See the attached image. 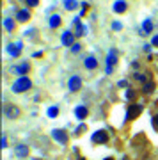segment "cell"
Masks as SVG:
<instances>
[{
	"instance_id": "5",
	"label": "cell",
	"mask_w": 158,
	"mask_h": 160,
	"mask_svg": "<svg viewBox=\"0 0 158 160\" xmlns=\"http://www.w3.org/2000/svg\"><path fill=\"white\" fill-rule=\"evenodd\" d=\"M91 142L92 144H107L108 142V132L107 130H96L91 135Z\"/></svg>"
},
{
	"instance_id": "30",
	"label": "cell",
	"mask_w": 158,
	"mask_h": 160,
	"mask_svg": "<svg viewBox=\"0 0 158 160\" xmlns=\"http://www.w3.org/2000/svg\"><path fill=\"white\" fill-rule=\"evenodd\" d=\"M80 50H82V45H80V43H75V45L71 46V52H73V53H78Z\"/></svg>"
},
{
	"instance_id": "12",
	"label": "cell",
	"mask_w": 158,
	"mask_h": 160,
	"mask_svg": "<svg viewBox=\"0 0 158 160\" xmlns=\"http://www.w3.org/2000/svg\"><path fill=\"white\" fill-rule=\"evenodd\" d=\"M112 11L116 12V14H124V12L128 11V4L124 2V0H116L112 6Z\"/></svg>"
},
{
	"instance_id": "32",
	"label": "cell",
	"mask_w": 158,
	"mask_h": 160,
	"mask_svg": "<svg viewBox=\"0 0 158 160\" xmlns=\"http://www.w3.org/2000/svg\"><path fill=\"white\" fill-rule=\"evenodd\" d=\"M151 46H155V48H158V34H155L151 38Z\"/></svg>"
},
{
	"instance_id": "36",
	"label": "cell",
	"mask_w": 158,
	"mask_h": 160,
	"mask_svg": "<svg viewBox=\"0 0 158 160\" xmlns=\"http://www.w3.org/2000/svg\"><path fill=\"white\" fill-rule=\"evenodd\" d=\"M32 160H43V158H32Z\"/></svg>"
},
{
	"instance_id": "13",
	"label": "cell",
	"mask_w": 158,
	"mask_h": 160,
	"mask_svg": "<svg viewBox=\"0 0 158 160\" xmlns=\"http://www.w3.org/2000/svg\"><path fill=\"white\" fill-rule=\"evenodd\" d=\"M84 66H85V69H96L98 66H100V62H98V59L94 57V55H87V57L84 59Z\"/></svg>"
},
{
	"instance_id": "20",
	"label": "cell",
	"mask_w": 158,
	"mask_h": 160,
	"mask_svg": "<svg viewBox=\"0 0 158 160\" xmlns=\"http://www.w3.org/2000/svg\"><path fill=\"white\" fill-rule=\"evenodd\" d=\"M153 91H155V84H153L151 80H147V82L142 84V94H151Z\"/></svg>"
},
{
	"instance_id": "21",
	"label": "cell",
	"mask_w": 158,
	"mask_h": 160,
	"mask_svg": "<svg viewBox=\"0 0 158 160\" xmlns=\"http://www.w3.org/2000/svg\"><path fill=\"white\" fill-rule=\"evenodd\" d=\"M62 4H64V9H66V11H75V9L78 7V2H77V0H64Z\"/></svg>"
},
{
	"instance_id": "14",
	"label": "cell",
	"mask_w": 158,
	"mask_h": 160,
	"mask_svg": "<svg viewBox=\"0 0 158 160\" xmlns=\"http://www.w3.org/2000/svg\"><path fill=\"white\" fill-rule=\"evenodd\" d=\"M14 153H16L18 158H27L28 153H30V149H28L27 144H18L16 149H14Z\"/></svg>"
},
{
	"instance_id": "6",
	"label": "cell",
	"mask_w": 158,
	"mask_h": 160,
	"mask_svg": "<svg viewBox=\"0 0 158 160\" xmlns=\"http://www.w3.org/2000/svg\"><path fill=\"white\" fill-rule=\"evenodd\" d=\"M52 137H53V141L55 142H59V144H68V141H69V135H68V132L66 130H61V128H53L52 130Z\"/></svg>"
},
{
	"instance_id": "8",
	"label": "cell",
	"mask_w": 158,
	"mask_h": 160,
	"mask_svg": "<svg viewBox=\"0 0 158 160\" xmlns=\"http://www.w3.org/2000/svg\"><path fill=\"white\" fill-rule=\"evenodd\" d=\"M22 50H23L22 41H18V43H9V45L6 46V52L11 57H20V55H22Z\"/></svg>"
},
{
	"instance_id": "11",
	"label": "cell",
	"mask_w": 158,
	"mask_h": 160,
	"mask_svg": "<svg viewBox=\"0 0 158 160\" xmlns=\"http://www.w3.org/2000/svg\"><path fill=\"white\" fill-rule=\"evenodd\" d=\"M73 114H75V118L78 121H84L87 116H89V109L85 107V105H77L73 109Z\"/></svg>"
},
{
	"instance_id": "23",
	"label": "cell",
	"mask_w": 158,
	"mask_h": 160,
	"mask_svg": "<svg viewBox=\"0 0 158 160\" xmlns=\"http://www.w3.org/2000/svg\"><path fill=\"white\" fill-rule=\"evenodd\" d=\"M133 78L144 84V82H147V80H149V77H147V75H144V73H135V75H133Z\"/></svg>"
},
{
	"instance_id": "22",
	"label": "cell",
	"mask_w": 158,
	"mask_h": 160,
	"mask_svg": "<svg viewBox=\"0 0 158 160\" xmlns=\"http://www.w3.org/2000/svg\"><path fill=\"white\" fill-rule=\"evenodd\" d=\"M46 116H48V118H52V119H53V118H57V116H59V107H57V105L48 107V109H46Z\"/></svg>"
},
{
	"instance_id": "7",
	"label": "cell",
	"mask_w": 158,
	"mask_h": 160,
	"mask_svg": "<svg viewBox=\"0 0 158 160\" xmlns=\"http://www.w3.org/2000/svg\"><path fill=\"white\" fill-rule=\"evenodd\" d=\"M71 25H73V34H75V38H82V36L87 32V25H84V23L80 22V18H73Z\"/></svg>"
},
{
	"instance_id": "16",
	"label": "cell",
	"mask_w": 158,
	"mask_h": 160,
	"mask_svg": "<svg viewBox=\"0 0 158 160\" xmlns=\"http://www.w3.org/2000/svg\"><path fill=\"white\" fill-rule=\"evenodd\" d=\"M28 71H30V62H27V61H23L16 66V75H20V77H27Z\"/></svg>"
},
{
	"instance_id": "9",
	"label": "cell",
	"mask_w": 158,
	"mask_h": 160,
	"mask_svg": "<svg viewBox=\"0 0 158 160\" xmlns=\"http://www.w3.org/2000/svg\"><path fill=\"white\" fill-rule=\"evenodd\" d=\"M61 43H62L64 46H69V48H71V46L77 43V41H75L73 30H64V32L61 34Z\"/></svg>"
},
{
	"instance_id": "15",
	"label": "cell",
	"mask_w": 158,
	"mask_h": 160,
	"mask_svg": "<svg viewBox=\"0 0 158 160\" xmlns=\"http://www.w3.org/2000/svg\"><path fill=\"white\" fill-rule=\"evenodd\" d=\"M28 20H30V11H28V9H18L16 22L18 23H27Z\"/></svg>"
},
{
	"instance_id": "29",
	"label": "cell",
	"mask_w": 158,
	"mask_h": 160,
	"mask_svg": "<svg viewBox=\"0 0 158 160\" xmlns=\"http://www.w3.org/2000/svg\"><path fill=\"white\" fill-rule=\"evenodd\" d=\"M85 128H87V126H85V125H80L78 128L75 130V135H82V133H84V132H85Z\"/></svg>"
},
{
	"instance_id": "24",
	"label": "cell",
	"mask_w": 158,
	"mask_h": 160,
	"mask_svg": "<svg viewBox=\"0 0 158 160\" xmlns=\"http://www.w3.org/2000/svg\"><path fill=\"white\" fill-rule=\"evenodd\" d=\"M124 96H126V100H128V102H131V100L135 98V91H133L131 87H128V89H126V94H124Z\"/></svg>"
},
{
	"instance_id": "3",
	"label": "cell",
	"mask_w": 158,
	"mask_h": 160,
	"mask_svg": "<svg viewBox=\"0 0 158 160\" xmlns=\"http://www.w3.org/2000/svg\"><path fill=\"white\" fill-rule=\"evenodd\" d=\"M2 110H4V116H6L7 119H18L22 116V109L18 105H14V103H6Z\"/></svg>"
},
{
	"instance_id": "34",
	"label": "cell",
	"mask_w": 158,
	"mask_h": 160,
	"mask_svg": "<svg viewBox=\"0 0 158 160\" xmlns=\"http://www.w3.org/2000/svg\"><path fill=\"white\" fill-rule=\"evenodd\" d=\"M117 86H119V87H126V80H121V82H119Z\"/></svg>"
},
{
	"instance_id": "25",
	"label": "cell",
	"mask_w": 158,
	"mask_h": 160,
	"mask_svg": "<svg viewBox=\"0 0 158 160\" xmlns=\"http://www.w3.org/2000/svg\"><path fill=\"white\" fill-rule=\"evenodd\" d=\"M110 27H112V30H121V29H123V23L116 20V22H112V25H110Z\"/></svg>"
},
{
	"instance_id": "17",
	"label": "cell",
	"mask_w": 158,
	"mask_h": 160,
	"mask_svg": "<svg viewBox=\"0 0 158 160\" xmlns=\"http://www.w3.org/2000/svg\"><path fill=\"white\" fill-rule=\"evenodd\" d=\"M62 25V16L61 14H52L50 18H48V27L50 29H59Z\"/></svg>"
},
{
	"instance_id": "28",
	"label": "cell",
	"mask_w": 158,
	"mask_h": 160,
	"mask_svg": "<svg viewBox=\"0 0 158 160\" xmlns=\"http://www.w3.org/2000/svg\"><path fill=\"white\" fill-rule=\"evenodd\" d=\"M87 9H89V4H87V2H82V11H80V16H85Z\"/></svg>"
},
{
	"instance_id": "19",
	"label": "cell",
	"mask_w": 158,
	"mask_h": 160,
	"mask_svg": "<svg viewBox=\"0 0 158 160\" xmlns=\"http://www.w3.org/2000/svg\"><path fill=\"white\" fill-rule=\"evenodd\" d=\"M4 27L7 32H12L16 27V18H4Z\"/></svg>"
},
{
	"instance_id": "35",
	"label": "cell",
	"mask_w": 158,
	"mask_h": 160,
	"mask_svg": "<svg viewBox=\"0 0 158 160\" xmlns=\"http://www.w3.org/2000/svg\"><path fill=\"white\" fill-rule=\"evenodd\" d=\"M103 160H116V158H112V157H107V158H103Z\"/></svg>"
},
{
	"instance_id": "10",
	"label": "cell",
	"mask_w": 158,
	"mask_h": 160,
	"mask_svg": "<svg viewBox=\"0 0 158 160\" xmlns=\"http://www.w3.org/2000/svg\"><path fill=\"white\" fill-rule=\"evenodd\" d=\"M68 89L71 92H78L80 89H82V78H80L78 75H73V77L68 80Z\"/></svg>"
},
{
	"instance_id": "4",
	"label": "cell",
	"mask_w": 158,
	"mask_h": 160,
	"mask_svg": "<svg viewBox=\"0 0 158 160\" xmlns=\"http://www.w3.org/2000/svg\"><path fill=\"white\" fill-rule=\"evenodd\" d=\"M141 112H142V105H139V103H131L130 107H128V110H126L124 123H130V121L137 119V118L141 116Z\"/></svg>"
},
{
	"instance_id": "18",
	"label": "cell",
	"mask_w": 158,
	"mask_h": 160,
	"mask_svg": "<svg viewBox=\"0 0 158 160\" xmlns=\"http://www.w3.org/2000/svg\"><path fill=\"white\" fill-rule=\"evenodd\" d=\"M153 32V22L149 20V18H146L144 22H142V27H141V34L147 36V34H151Z\"/></svg>"
},
{
	"instance_id": "33",
	"label": "cell",
	"mask_w": 158,
	"mask_h": 160,
	"mask_svg": "<svg viewBox=\"0 0 158 160\" xmlns=\"http://www.w3.org/2000/svg\"><path fill=\"white\" fill-rule=\"evenodd\" d=\"M144 52H151V43L149 45H144Z\"/></svg>"
},
{
	"instance_id": "26",
	"label": "cell",
	"mask_w": 158,
	"mask_h": 160,
	"mask_svg": "<svg viewBox=\"0 0 158 160\" xmlns=\"http://www.w3.org/2000/svg\"><path fill=\"white\" fill-rule=\"evenodd\" d=\"M151 125H153V128L158 132V114H155V116L151 118Z\"/></svg>"
},
{
	"instance_id": "31",
	"label": "cell",
	"mask_w": 158,
	"mask_h": 160,
	"mask_svg": "<svg viewBox=\"0 0 158 160\" xmlns=\"http://www.w3.org/2000/svg\"><path fill=\"white\" fill-rule=\"evenodd\" d=\"M0 148H2V149L7 148V137H6V135H2V139H0Z\"/></svg>"
},
{
	"instance_id": "1",
	"label": "cell",
	"mask_w": 158,
	"mask_h": 160,
	"mask_svg": "<svg viewBox=\"0 0 158 160\" xmlns=\"http://www.w3.org/2000/svg\"><path fill=\"white\" fill-rule=\"evenodd\" d=\"M12 92H27L28 89H32V80L28 78V77H18L14 82H12V86H11Z\"/></svg>"
},
{
	"instance_id": "27",
	"label": "cell",
	"mask_w": 158,
	"mask_h": 160,
	"mask_svg": "<svg viewBox=\"0 0 158 160\" xmlns=\"http://www.w3.org/2000/svg\"><path fill=\"white\" fill-rule=\"evenodd\" d=\"M25 4H27L28 7H37L39 6V0H25Z\"/></svg>"
},
{
	"instance_id": "2",
	"label": "cell",
	"mask_w": 158,
	"mask_h": 160,
	"mask_svg": "<svg viewBox=\"0 0 158 160\" xmlns=\"http://www.w3.org/2000/svg\"><path fill=\"white\" fill-rule=\"evenodd\" d=\"M117 59H119V52L116 48H110L107 57H105V73L107 75H110L114 71V66L117 64Z\"/></svg>"
}]
</instances>
